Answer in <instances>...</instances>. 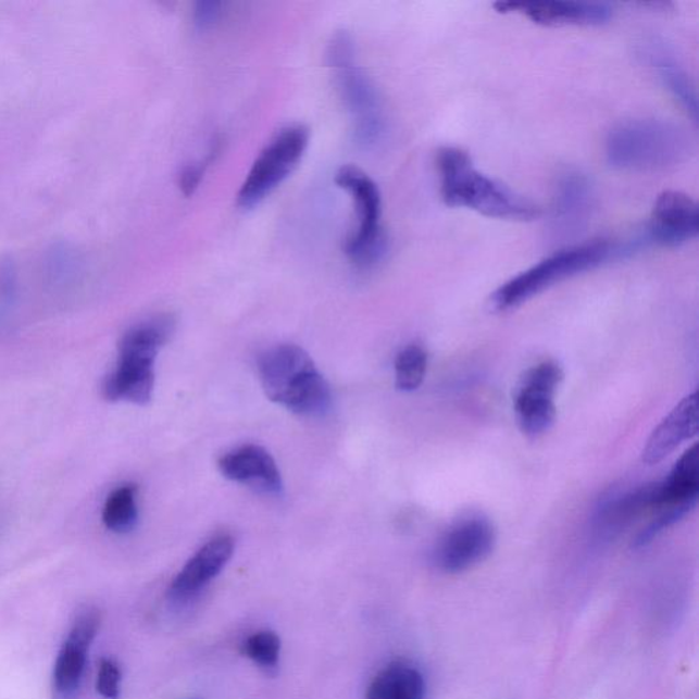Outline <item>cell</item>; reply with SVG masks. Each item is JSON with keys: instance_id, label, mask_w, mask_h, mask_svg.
I'll return each instance as SVG.
<instances>
[{"instance_id": "cell-1", "label": "cell", "mask_w": 699, "mask_h": 699, "mask_svg": "<svg viewBox=\"0 0 699 699\" xmlns=\"http://www.w3.org/2000/svg\"><path fill=\"white\" fill-rule=\"evenodd\" d=\"M441 200L500 221L526 222L540 216V208L505 185L488 177L462 149L445 147L437 152Z\"/></svg>"}, {"instance_id": "cell-2", "label": "cell", "mask_w": 699, "mask_h": 699, "mask_svg": "<svg viewBox=\"0 0 699 699\" xmlns=\"http://www.w3.org/2000/svg\"><path fill=\"white\" fill-rule=\"evenodd\" d=\"M640 248L642 245L638 238L629 242L599 239V241L571 245L511 277L490 297V307L496 312L511 311L560 282L599 269L608 261L624 258L637 252Z\"/></svg>"}, {"instance_id": "cell-3", "label": "cell", "mask_w": 699, "mask_h": 699, "mask_svg": "<svg viewBox=\"0 0 699 699\" xmlns=\"http://www.w3.org/2000/svg\"><path fill=\"white\" fill-rule=\"evenodd\" d=\"M259 375L266 397L292 413L316 417L330 408L328 383L301 347L280 345L265 351Z\"/></svg>"}, {"instance_id": "cell-4", "label": "cell", "mask_w": 699, "mask_h": 699, "mask_svg": "<svg viewBox=\"0 0 699 699\" xmlns=\"http://www.w3.org/2000/svg\"><path fill=\"white\" fill-rule=\"evenodd\" d=\"M690 152L687 132L674 122L658 118L622 122L606 142L607 160L613 168L637 173L675 167Z\"/></svg>"}, {"instance_id": "cell-5", "label": "cell", "mask_w": 699, "mask_h": 699, "mask_svg": "<svg viewBox=\"0 0 699 699\" xmlns=\"http://www.w3.org/2000/svg\"><path fill=\"white\" fill-rule=\"evenodd\" d=\"M327 57L336 88L353 122L355 141L364 148L376 146L386 132L382 100L359 63L349 32H336L329 41Z\"/></svg>"}, {"instance_id": "cell-6", "label": "cell", "mask_w": 699, "mask_h": 699, "mask_svg": "<svg viewBox=\"0 0 699 699\" xmlns=\"http://www.w3.org/2000/svg\"><path fill=\"white\" fill-rule=\"evenodd\" d=\"M171 330L173 323L159 317L138 324L122 336L118 362L103 384L105 399L140 405L152 399L154 360Z\"/></svg>"}, {"instance_id": "cell-7", "label": "cell", "mask_w": 699, "mask_h": 699, "mask_svg": "<svg viewBox=\"0 0 699 699\" xmlns=\"http://www.w3.org/2000/svg\"><path fill=\"white\" fill-rule=\"evenodd\" d=\"M335 184L354 202L359 226L347 238L345 253L359 269L377 265L388 253V239L382 226V195L370 175L355 165H341Z\"/></svg>"}, {"instance_id": "cell-8", "label": "cell", "mask_w": 699, "mask_h": 699, "mask_svg": "<svg viewBox=\"0 0 699 699\" xmlns=\"http://www.w3.org/2000/svg\"><path fill=\"white\" fill-rule=\"evenodd\" d=\"M311 140V130L302 124L282 127L255 158L238 191V205L252 210L270 197L300 164Z\"/></svg>"}, {"instance_id": "cell-9", "label": "cell", "mask_w": 699, "mask_h": 699, "mask_svg": "<svg viewBox=\"0 0 699 699\" xmlns=\"http://www.w3.org/2000/svg\"><path fill=\"white\" fill-rule=\"evenodd\" d=\"M562 380V367L553 361L541 362L521 377L514 395V412L523 435L535 439L551 428L557 417L554 395Z\"/></svg>"}, {"instance_id": "cell-10", "label": "cell", "mask_w": 699, "mask_h": 699, "mask_svg": "<svg viewBox=\"0 0 699 699\" xmlns=\"http://www.w3.org/2000/svg\"><path fill=\"white\" fill-rule=\"evenodd\" d=\"M100 624V612L93 607L83 608L74 617L53 665L52 687L57 699H74L82 690L89 650Z\"/></svg>"}, {"instance_id": "cell-11", "label": "cell", "mask_w": 699, "mask_h": 699, "mask_svg": "<svg viewBox=\"0 0 699 699\" xmlns=\"http://www.w3.org/2000/svg\"><path fill=\"white\" fill-rule=\"evenodd\" d=\"M495 542L496 533L487 517L464 516L437 544L435 563L447 574L463 573L484 562L492 553Z\"/></svg>"}, {"instance_id": "cell-12", "label": "cell", "mask_w": 699, "mask_h": 699, "mask_svg": "<svg viewBox=\"0 0 699 699\" xmlns=\"http://www.w3.org/2000/svg\"><path fill=\"white\" fill-rule=\"evenodd\" d=\"M699 232L698 204L690 196L677 190H666L654 202L644 245L681 247L696 239Z\"/></svg>"}, {"instance_id": "cell-13", "label": "cell", "mask_w": 699, "mask_h": 699, "mask_svg": "<svg viewBox=\"0 0 699 699\" xmlns=\"http://www.w3.org/2000/svg\"><path fill=\"white\" fill-rule=\"evenodd\" d=\"M595 208V189L588 175L570 170L560 175L551 210V229L558 239L579 236Z\"/></svg>"}, {"instance_id": "cell-14", "label": "cell", "mask_w": 699, "mask_h": 699, "mask_svg": "<svg viewBox=\"0 0 699 699\" xmlns=\"http://www.w3.org/2000/svg\"><path fill=\"white\" fill-rule=\"evenodd\" d=\"M495 9L544 26H600L613 17V8L604 2H499Z\"/></svg>"}, {"instance_id": "cell-15", "label": "cell", "mask_w": 699, "mask_h": 699, "mask_svg": "<svg viewBox=\"0 0 699 699\" xmlns=\"http://www.w3.org/2000/svg\"><path fill=\"white\" fill-rule=\"evenodd\" d=\"M219 471L229 482L248 485L269 495H280L283 482L275 459L265 448L248 445L224 453Z\"/></svg>"}, {"instance_id": "cell-16", "label": "cell", "mask_w": 699, "mask_h": 699, "mask_svg": "<svg viewBox=\"0 0 699 699\" xmlns=\"http://www.w3.org/2000/svg\"><path fill=\"white\" fill-rule=\"evenodd\" d=\"M234 553V540L229 536H217L208 541L194 554L185 567L175 576L168 589L171 599L186 600L204 588L226 567Z\"/></svg>"}, {"instance_id": "cell-17", "label": "cell", "mask_w": 699, "mask_h": 699, "mask_svg": "<svg viewBox=\"0 0 699 699\" xmlns=\"http://www.w3.org/2000/svg\"><path fill=\"white\" fill-rule=\"evenodd\" d=\"M698 434V394L683 399L650 435L644 448L642 459L647 464H658L677 447Z\"/></svg>"}, {"instance_id": "cell-18", "label": "cell", "mask_w": 699, "mask_h": 699, "mask_svg": "<svg viewBox=\"0 0 699 699\" xmlns=\"http://www.w3.org/2000/svg\"><path fill=\"white\" fill-rule=\"evenodd\" d=\"M699 490L698 446L694 445L675 463L669 477L656 484V509L697 505Z\"/></svg>"}, {"instance_id": "cell-19", "label": "cell", "mask_w": 699, "mask_h": 699, "mask_svg": "<svg viewBox=\"0 0 699 699\" xmlns=\"http://www.w3.org/2000/svg\"><path fill=\"white\" fill-rule=\"evenodd\" d=\"M652 509L656 510V484L642 485L608 498L597 511L596 523L602 533L613 535Z\"/></svg>"}, {"instance_id": "cell-20", "label": "cell", "mask_w": 699, "mask_h": 699, "mask_svg": "<svg viewBox=\"0 0 699 699\" xmlns=\"http://www.w3.org/2000/svg\"><path fill=\"white\" fill-rule=\"evenodd\" d=\"M423 672L408 661H394L373 677L366 699H425Z\"/></svg>"}, {"instance_id": "cell-21", "label": "cell", "mask_w": 699, "mask_h": 699, "mask_svg": "<svg viewBox=\"0 0 699 699\" xmlns=\"http://www.w3.org/2000/svg\"><path fill=\"white\" fill-rule=\"evenodd\" d=\"M648 58L650 65L659 73L660 79L665 85V88L679 101V104L687 111V114H690L691 118L697 121L698 96L696 85H694L685 67H683L679 61H677L674 55H671L670 51L665 50L664 47L656 45L650 47Z\"/></svg>"}, {"instance_id": "cell-22", "label": "cell", "mask_w": 699, "mask_h": 699, "mask_svg": "<svg viewBox=\"0 0 699 699\" xmlns=\"http://www.w3.org/2000/svg\"><path fill=\"white\" fill-rule=\"evenodd\" d=\"M138 520L137 487L133 484L121 485L112 490L103 509V523L107 529L125 535L135 529Z\"/></svg>"}, {"instance_id": "cell-23", "label": "cell", "mask_w": 699, "mask_h": 699, "mask_svg": "<svg viewBox=\"0 0 699 699\" xmlns=\"http://www.w3.org/2000/svg\"><path fill=\"white\" fill-rule=\"evenodd\" d=\"M426 367H428V353L421 345L405 346L395 360V383L403 392H413L423 384Z\"/></svg>"}, {"instance_id": "cell-24", "label": "cell", "mask_w": 699, "mask_h": 699, "mask_svg": "<svg viewBox=\"0 0 699 699\" xmlns=\"http://www.w3.org/2000/svg\"><path fill=\"white\" fill-rule=\"evenodd\" d=\"M280 638L274 632H259L250 635L242 645V652L255 664L272 669L280 658Z\"/></svg>"}, {"instance_id": "cell-25", "label": "cell", "mask_w": 699, "mask_h": 699, "mask_svg": "<svg viewBox=\"0 0 699 699\" xmlns=\"http://www.w3.org/2000/svg\"><path fill=\"white\" fill-rule=\"evenodd\" d=\"M692 509L691 507H671V509L660 510V514L650 522L642 532L639 533L635 547H645L652 542L656 537L674 526L683 516H686Z\"/></svg>"}, {"instance_id": "cell-26", "label": "cell", "mask_w": 699, "mask_h": 699, "mask_svg": "<svg viewBox=\"0 0 699 699\" xmlns=\"http://www.w3.org/2000/svg\"><path fill=\"white\" fill-rule=\"evenodd\" d=\"M122 671L116 661L103 659L100 661L96 690L104 699H118L121 696Z\"/></svg>"}, {"instance_id": "cell-27", "label": "cell", "mask_w": 699, "mask_h": 699, "mask_svg": "<svg viewBox=\"0 0 699 699\" xmlns=\"http://www.w3.org/2000/svg\"><path fill=\"white\" fill-rule=\"evenodd\" d=\"M213 153H216V149H213L205 162L185 165L183 171H180L178 185L179 189L183 190V194L186 197L194 195L195 191L199 189L201 180L204 178L205 170L211 163Z\"/></svg>"}, {"instance_id": "cell-28", "label": "cell", "mask_w": 699, "mask_h": 699, "mask_svg": "<svg viewBox=\"0 0 699 699\" xmlns=\"http://www.w3.org/2000/svg\"><path fill=\"white\" fill-rule=\"evenodd\" d=\"M222 8L223 4L215 2V0H201V2L197 3L194 12L197 28L201 30L212 28L222 17Z\"/></svg>"}, {"instance_id": "cell-29", "label": "cell", "mask_w": 699, "mask_h": 699, "mask_svg": "<svg viewBox=\"0 0 699 699\" xmlns=\"http://www.w3.org/2000/svg\"><path fill=\"white\" fill-rule=\"evenodd\" d=\"M196 699V698H195Z\"/></svg>"}]
</instances>
